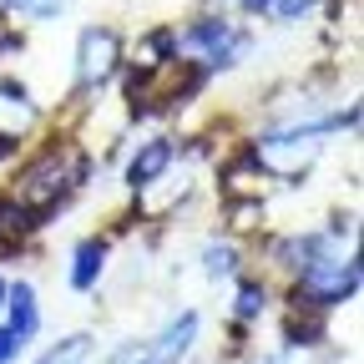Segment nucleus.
<instances>
[{
  "label": "nucleus",
  "instance_id": "obj_1",
  "mask_svg": "<svg viewBox=\"0 0 364 364\" xmlns=\"http://www.w3.org/2000/svg\"><path fill=\"white\" fill-rule=\"evenodd\" d=\"M359 294V258H318L309 263L299 279H294V314H324V309H339Z\"/></svg>",
  "mask_w": 364,
  "mask_h": 364
},
{
  "label": "nucleus",
  "instance_id": "obj_2",
  "mask_svg": "<svg viewBox=\"0 0 364 364\" xmlns=\"http://www.w3.org/2000/svg\"><path fill=\"white\" fill-rule=\"evenodd\" d=\"M117 61H122V36L112 26H86L76 41V81L86 91H97L102 81L117 76Z\"/></svg>",
  "mask_w": 364,
  "mask_h": 364
},
{
  "label": "nucleus",
  "instance_id": "obj_3",
  "mask_svg": "<svg viewBox=\"0 0 364 364\" xmlns=\"http://www.w3.org/2000/svg\"><path fill=\"white\" fill-rule=\"evenodd\" d=\"M198 324H203V318H198L193 309L177 314V318H167V324L152 334V344H142L136 364H182V354H188L193 339H198Z\"/></svg>",
  "mask_w": 364,
  "mask_h": 364
},
{
  "label": "nucleus",
  "instance_id": "obj_4",
  "mask_svg": "<svg viewBox=\"0 0 364 364\" xmlns=\"http://www.w3.org/2000/svg\"><path fill=\"white\" fill-rule=\"evenodd\" d=\"M172 157H177L172 136H152V142H142V147L132 152V162H127V188H132V193L152 188V182L172 167Z\"/></svg>",
  "mask_w": 364,
  "mask_h": 364
},
{
  "label": "nucleus",
  "instance_id": "obj_5",
  "mask_svg": "<svg viewBox=\"0 0 364 364\" xmlns=\"http://www.w3.org/2000/svg\"><path fill=\"white\" fill-rule=\"evenodd\" d=\"M107 253H112V243H107V238H81V243H76V253H71V273H66V284H71L76 294L97 289V284H102V268H107Z\"/></svg>",
  "mask_w": 364,
  "mask_h": 364
},
{
  "label": "nucleus",
  "instance_id": "obj_6",
  "mask_svg": "<svg viewBox=\"0 0 364 364\" xmlns=\"http://www.w3.org/2000/svg\"><path fill=\"white\" fill-rule=\"evenodd\" d=\"M6 314H11V334H21V344H31L36 339V329H41V304H36V289L21 279V284H11L6 289Z\"/></svg>",
  "mask_w": 364,
  "mask_h": 364
},
{
  "label": "nucleus",
  "instance_id": "obj_7",
  "mask_svg": "<svg viewBox=\"0 0 364 364\" xmlns=\"http://www.w3.org/2000/svg\"><path fill=\"white\" fill-rule=\"evenodd\" d=\"M36 213L26 208V203H16V198H0V253H6V248H16L26 233H31V223Z\"/></svg>",
  "mask_w": 364,
  "mask_h": 364
},
{
  "label": "nucleus",
  "instance_id": "obj_8",
  "mask_svg": "<svg viewBox=\"0 0 364 364\" xmlns=\"http://www.w3.org/2000/svg\"><path fill=\"white\" fill-rule=\"evenodd\" d=\"M203 273L208 279H233L238 273V248L233 243H208L203 248Z\"/></svg>",
  "mask_w": 364,
  "mask_h": 364
},
{
  "label": "nucleus",
  "instance_id": "obj_9",
  "mask_svg": "<svg viewBox=\"0 0 364 364\" xmlns=\"http://www.w3.org/2000/svg\"><path fill=\"white\" fill-rule=\"evenodd\" d=\"M284 339H289V349H309V344H318V339H324V324H318V314H294L289 324H284Z\"/></svg>",
  "mask_w": 364,
  "mask_h": 364
},
{
  "label": "nucleus",
  "instance_id": "obj_10",
  "mask_svg": "<svg viewBox=\"0 0 364 364\" xmlns=\"http://www.w3.org/2000/svg\"><path fill=\"white\" fill-rule=\"evenodd\" d=\"M263 309H268V289H263L258 279H243V284H238V299H233V314H238V318H258Z\"/></svg>",
  "mask_w": 364,
  "mask_h": 364
},
{
  "label": "nucleus",
  "instance_id": "obj_11",
  "mask_svg": "<svg viewBox=\"0 0 364 364\" xmlns=\"http://www.w3.org/2000/svg\"><path fill=\"white\" fill-rule=\"evenodd\" d=\"M314 6H318V0H273V11H268V16L279 21V26H294V21H304Z\"/></svg>",
  "mask_w": 364,
  "mask_h": 364
},
{
  "label": "nucleus",
  "instance_id": "obj_12",
  "mask_svg": "<svg viewBox=\"0 0 364 364\" xmlns=\"http://www.w3.org/2000/svg\"><path fill=\"white\" fill-rule=\"evenodd\" d=\"M86 344H91V339H86V334H71V339H61V344H56V349H51V354H46V359H41V364H76V359H81V349H86Z\"/></svg>",
  "mask_w": 364,
  "mask_h": 364
},
{
  "label": "nucleus",
  "instance_id": "obj_13",
  "mask_svg": "<svg viewBox=\"0 0 364 364\" xmlns=\"http://www.w3.org/2000/svg\"><path fill=\"white\" fill-rule=\"evenodd\" d=\"M21 349H26V344H21V334L0 329V364H16V359H21Z\"/></svg>",
  "mask_w": 364,
  "mask_h": 364
},
{
  "label": "nucleus",
  "instance_id": "obj_14",
  "mask_svg": "<svg viewBox=\"0 0 364 364\" xmlns=\"http://www.w3.org/2000/svg\"><path fill=\"white\" fill-rule=\"evenodd\" d=\"M238 6H243L248 16H268V11H273V0H238Z\"/></svg>",
  "mask_w": 364,
  "mask_h": 364
},
{
  "label": "nucleus",
  "instance_id": "obj_15",
  "mask_svg": "<svg viewBox=\"0 0 364 364\" xmlns=\"http://www.w3.org/2000/svg\"><path fill=\"white\" fill-rule=\"evenodd\" d=\"M6 289H11V284H6V279H0V314H6Z\"/></svg>",
  "mask_w": 364,
  "mask_h": 364
}]
</instances>
